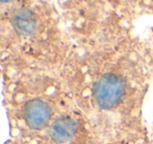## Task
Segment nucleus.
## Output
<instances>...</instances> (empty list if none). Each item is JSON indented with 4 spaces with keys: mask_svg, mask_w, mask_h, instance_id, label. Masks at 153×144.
Instances as JSON below:
<instances>
[{
    "mask_svg": "<svg viewBox=\"0 0 153 144\" xmlns=\"http://www.w3.org/2000/svg\"><path fill=\"white\" fill-rule=\"evenodd\" d=\"M125 81L114 74H105L94 84V98L102 110H112L122 101L125 94Z\"/></svg>",
    "mask_w": 153,
    "mask_h": 144,
    "instance_id": "nucleus-1",
    "label": "nucleus"
},
{
    "mask_svg": "<svg viewBox=\"0 0 153 144\" xmlns=\"http://www.w3.org/2000/svg\"><path fill=\"white\" fill-rule=\"evenodd\" d=\"M20 118L25 126L32 130H41L51 127L53 110L51 105L41 99L28 100L21 110Z\"/></svg>",
    "mask_w": 153,
    "mask_h": 144,
    "instance_id": "nucleus-2",
    "label": "nucleus"
},
{
    "mask_svg": "<svg viewBox=\"0 0 153 144\" xmlns=\"http://www.w3.org/2000/svg\"><path fill=\"white\" fill-rule=\"evenodd\" d=\"M79 125L76 118L71 116H61L53 121L48 130V137L55 144H68L76 137Z\"/></svg>",
    "mask_w": 153,
    "mask_h": 144,
    "instance_id": "nucleus-3",
    "label": "nucleus"
},
{
    "mask_svg": "<svg viewBox=\"0 0 153 144\" xmlns=\"http://www.w3.org/2000/svg\"><path fill=\"white\" fill-rule=\"evenodd\" d=\"M11 23L15 32L20 36H30L36 28V18L30 9L21 8L14 11Z\"/></svg>",
    "mask_w": 153,
    "mask_h": 144,
    "instance_id": "nucleus-4",
    "label": "nucleus"
},
{
    "mask_svg": "<svg viewBox=\"0 0 153 144\" xmlns=\"http://www.w3.org/2000/svg\"><path fill=\"white\" fill-rule=\"evenodd\" d=\"M12 0H1V2H10Z\"/></svg>",
    "mask_w": 153,
    "mask_h": 144,
    "instance_id": "nucleus-5",
    "label": "nucleus"
}]
</instances>
